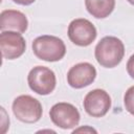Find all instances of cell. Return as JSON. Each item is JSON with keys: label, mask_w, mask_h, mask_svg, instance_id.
<instances>
[{"label": "cell", "mask_w": 134, "mask_h": 134, "mask_svg": "<svg viewBox=\"0 0 134 134\" xmlns=\"http://www.w3.org/2000/svg\"><path fill=\"white\" fill-rule=\"evenodd\" d=\"M94 55L100 66L105 68H113L122 61L125 55V45L121 40L116 37H104L96 44Z\"/></svg>", "instance_id": "6da1fadb"}, {"label": "cell", "mask_w": 134, "mask_h": 134, "mask_svg": "<svg viewBox=\"0 0 134 134\" xmlns=\"http://www.w3.org/2000/svg\"><path fill=\"white\" fill-rule=\"evenodd\" d=\"M35 55L46 62H58L66 54V46L62 39L55 36L43 35L37 37L31 44Z\"/></svg>", "instance_id": "7a4b0ae2"}, {"label": "cell", "mask_w": 134, "mask_h": 134, "mask_svg": "<svg viewBox=\"0 0 134 134\" xmlns=\"http://www.w3.org/2000/svg\"><path fill=\"white\" fill-rule=\"evenodd\" d=\"M13 113L22 122L34 124L40 120L43 114L41 103L28 94L17 96L12 105Z\"/></svg>", "instance_id": "3957f363"}, {"label": "cell", "mask_w": 134, "mask_h": 134, "mask_svg": "<svg viewBox=\"0 0 134 134\" xmlns=\"http://www.w3.org/2000/svg\"><path fill=\"white\" fill-rule=\"evenodd\" d=\"M27 83L29 88L40 95L50 94L57 85V79L54 72L45 66H36L34 67L28 75Z\"/></svg>", "instance_id": "277c9868"}, {"label": "cell", "mask_w": 134, "mask_h": 134, "mask_svg": "<svg viewBox=\"0 0 134 134\" xmlns=\"http://www.w3.org/2000/svg\"><path fill=\"white\" fill-rule=\"evenodd\" d=\"M67 34L73 44L82 47L89 46L97 36L95 26L85 18L72 20L68 25Z\"/></svg>", "instance_id": "5b68a950"}, {"label": "cell", "mask_w": 134, "mask_h": 134, "mask_svg": "<svg viewBox=\"0 0 134 134\" xmlns=\"http://www.w3.org/2000/svg\"><path fill=\"white\" fill-rule=\"evenodd\" d=\"M49 116L57 127L64 130L76 127L81 119L79 110L72 104L64 102L54 104L49 111Z\"/></svg>", "instance_id": "8992f818"}, {"label": "cell", "mask_w": 134, "mask_h": 134, "mask_svg": "<svg viewBox=\"0 0 134 134\" xmlns=\"http://www.w3.org/2000/svg\"><path fill=\"white\" fill-rule=\"evenodd\" d=\"M0 48L4 59L15 60L24 53L26 49V42L20 32L3 30L0 34Z\"/></svg>", "instance_id": "52a82bcc"}, {"label": "cell", "mask_w": 134, "mask_h": 134, "mask_svg": "<svg viewBox=\"0 0 134 134\" xmlns=\"http://www.w3.org/2000/svg\"><path fill=\"white\" fill-rule=\"evenodd\" d=\"M83 105L86 113L90 116L103 117L111 108V97L103 89H93L86 94Z\"/></svg>", "instance_id": "ba28073f"}, {"label": "cell", "mask_w": 134, "mask_h": 134, "mask_svg": "<svg viewBox=\"0 0 134 134\" xmlns=\"http://www.w3.org/2000/svg\"><path fill=\"white\" fill-rule=\"evenodd\" d=\"M95 77L96 69L88 62L75 64L67 72V83L70 87L75 89H82L89 86L94 82Z\"/></svg>", "instance_id": "9c48e42d"}, {"label": "cell", "mask_w": 134, "mask_h": 134, "mask_svg": "<svg viewBox=\"0 0 134 134\" xmlns=\"http://www.w3.org/2000/svg\"><path fill=\"white\" fill-rule=\"evenodd\" d=\"M28 27V21L26 16L16 9H5L0 14V29L13 30L20 34L25 32Z\"/></svg>", "instance_id": "30bf717a"}, {"label": "cell", "mask_w": 134, "mask_h": 134, "mask_svg": "<svg viewBox=\"0 0 134 134\" xmlns=\"http://www.w3.org/2000/svg\"><path fill=\"white\" fill-rule=\"evenodd\" d=\"M87 12L96 19L107 18L115 7V0H85Z\"/></svg>", "instance_id": "8fae6325"}, {"label": "cell", "mask_w": 134, "mask_h": 134, "mask_svg": "<svg viewBox=\"0 0 134 134\" xmlns=\"http://www.w3.org/2000/svg\"><path fill=\"white\" fill-rule=\"evenodd\" d=\"M124 104L126 107V110L134 116V86H131L128 88L124 95Z\"/></svg>", "instance_id": "7c38bea8"}, {"label": "cell", "mask_w": 134, "mask_h": 134, "mask_svg": "<svg viewBox=\"0 0 134 134\" xmlns=\"http://www.w3.org/2000/svg\"><path fill=\"white\" fill-rule=\"evenodd\" d=\"M1 112H2V114H3V116H2V121H1V126H2L1 132H2V133H5V132H6V129L9 127V118L5 115L6 113H5V110H4L3 107H1Z\"/></svg>", "instance_id": "4fadbf2b"}, {"label": "cell", "mask_w": 134, "mask_h": 134, "mask_svg": "<svg viewBox=\"0 0 134 134\" xmlns=\"http://www.w3.org/2000/svg\"><path fill=\"white\" fill-rule=\"evenodd\" d=\"M127 72L132 79H134V54H132L127 62Z\"/></svg>", "instance_id": "5bb4252c"}, {"label": "cell", "mask_w": 134, "mask_h": 134, "mask_svg": "<svg viewBox=\"0 0 134 134\" xmlns=\"http://www.w3.org/2000/svg\"><path fill=\"white\" fill-rule=\"evenodd\" d=\"M81 132H84V133H97L95 129L89 127V126H84V127H80L77 129H74L72 131V133H81Z\"/></svg>", "instance_id": "9a60e30c"}, {"label": "cell", "mask_w": 134, "mask_h": 134, "mask_svg": "<svg viewBox=\"0 0 134 134\" xmlns=\"http://www.w3.org/2000/svg\"><path fill=\"white\" fill-rule=\"evenodd\" d=\"M12 1L17 3V4H20V5H30L36 0H12Z\"/></svg>", "instance_id": "2e32d148"}, {"label": "cell", "mask_w": 134, "mask_h": 134, "mask_svg": "<svg viewBox=\"0 0 134 134\" xmlns=\"http://www.w3.org/2000/svg\"><path fill=\"white\" fill-rule=\"evenodd\" d=\"M38 132H53V133H55V132L52 131V130H41V131H38Z\"/></svg>", "instance_id": "e0dca14e"}, {"label": "cell", "mask_w": 134, "mask_h": 134, "mask_svg": "<svg viewBox=\"0 0 134 134\" xmlns=\"http://www.w3.org/2000/svg\"><path fill=\"white\" fill-rule=\"evenodd\" d=\"M127 1H128V2L130 3V4H132V5H134V0H127Z\"/></svg>", "instance_id": "ac0fdd59"}]
</instances>
